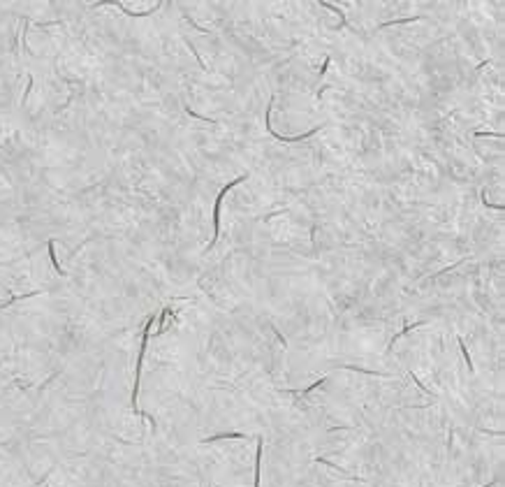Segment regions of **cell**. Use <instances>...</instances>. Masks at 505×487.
<instances>
[{
  "mask_svg": "<svg viewBox=\"0 0 505 487\" xmlns=\"http://www.w3.org/2000/svg\"><path fill=\"white\" fill-rule=\"evenodd\" d=\"M246 179V176H239V179H236V181H232V183H227V186L225 188H223V191H220V195H218V200H215V209H213V239H211V244H209V248L211 246H213V244H215V239H218V223H220V218H218V214H220V204H223V197H225L227 195V191H232V188H234L236 186V183H241V181H244Z\"/></svg>",
  "mask_w": 505,
  "mask_h": 487,
  "instance_id": "6da1fadb",
  "label": "cell"
}]
</instances>
